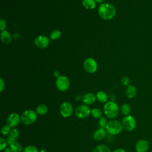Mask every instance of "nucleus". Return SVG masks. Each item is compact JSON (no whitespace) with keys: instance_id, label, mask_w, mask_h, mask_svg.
Listing matches in <instances>:
<instances>
[{"instance_id":"1","label":"nucleus","mask_w":152,"mask_h":152,"mask_svg":"<svg viewBox=\"0 0 152 152\" xmlns=\"http://www.w3.org/2000/svg\"><path fill=\"white\" fill-rule=\"evenodd\" d=\"M116 9L115 7L109 4H102L98 8L99 16L106 20L112 19L116 15Z\"/></svg>"},{"instance_id":"2","label":"nucleus","mask_w":152,"mask_h":152,"mask_svg":"<svg viewBox=\"0 0 152 152\" xmlns=\"http://www.w3.org/2000/svg\"><path fill=\"white\" fill-rule=\"evenodd\" d=\"M103 112L105 116L109 119H114L119 112V108L117 103L113 101L106 102L103 106Z\"/></svg>"},{"instance_id":"3","label":"nucleus","mask_w":152,"mask_h":152,"mask_svg":"<svg viewBox=\"0 0 152 152\" xmlns=\"http://www.w3.org/2000/svg\"><path fill=\"white\" fill-rule=\"evenodd\" d=\"M105 129L107 132L111 135H118L124 129L121 122L115 119H111L108 121Z\"/></svg>"},{"instance_id":"4","label":"nucleus","mask_w":152,"mask_h":152,"mask_svg":"<svg viewBox=\"0 0 152 152\" xmlns=\"http://www.w3.org/2000/svg\"><path fill=\"white\" fill-rule=\"evenodd\" d=\"M37 118L36 112L31 109L24 111L21 115V122L25 125H30L34 124Z\"/></svg>"},{"instance_id":"5","label":"nucleus","mask_w":152,"mask_h":152,"mask_svg":"<svg viewBox=\"0 0 152 152\" xmlns=\"http://www.w3.org/2000/svg\"><path fill=\"white\" fill-rule=\"evenodd\" d=\"M121 124L123 129L128 132L134 131L137 126V121L135 118L130 115L124 116L122 119Z\"/></svg>"},{"instance_id":"6","label":"nucleus","mask_w":152,"mask_h":152,"mask_svg":"<svg viewBox=\"0 0 152 152\" xmlns=\"http://www.w3.org/2000/svg\"><path fill=\"white\" fill-rule=\"evenodd\" d=\"M91 114V109L88 105L81 104L78 106L75 110V115L78 119H85Z\"/></svg>"},{"instance_id":"7","label":"nucleus","mask_w":152,"mask_h":152,"mask_svg":"<svg viewBox=\"0 0 152 152\" xmlns=\"http://www.w3.org/2000/svg\"><path fill=\"white\" fill-rule=\"evenodd\" d=\"M59 113L61 115L65 118L70 117L73 113V107L68 102H63L59 106Z\"/></svg>"},{"instance_id":"8","label":"nucleus","mask_w":152,"mask_h":152,"mask_svg":"<svg viewBox=\"0 0 152 152\" xmlns=\"http://www.w3.org/2000/svg\"><path fill=\"white\" fill-rule=\"evenodd\" d=\"M56 86L61 91H65L69 88V80L66 76H59L56 81Z\"/></svg>"},{"instance_id":"9","label":"nucleus","mask_w":152,"mask_h":152,"mask_svg":"<svg viewBox=\"0 0 152 152\" xmlns=\"http://www.w3.org/2000/svg\"><path fill=\"white\" fill-rule=\"evenodd\" d=\"M83 66L85 71L88 73H93L97 69L96 61L91 58H88L84 61Z\"/></svg>"},{"instance_id":"10","label":"nucleus","mask_w":152,"mask_h":152,"mask_svg":"<svg viewBox=\"0 0 152 152\" xmlns=\"http://www.w3.org/2000/svg\"><path fill=\"white\" fill-rule=\"evenodd\" d=\"M21 122V116L17 113L12 112L7 118V123L11 128H15Z\"/></svg>"},{"instance_id":"11","label":"nucleus","mask_w":152,"mask_h":152,"mask_svg":"<svg viewBox=\"0 0 152 152\" xmlns=\"http://www.w3.org/2000/svg\"><path fill=\"white\" fill-rule=\"evenodd\" d=\"M34 44L39 48H45L48 47L49 44V39L45 36L40 35L34 39Z\"/></svg>"},{"instance_id":"12","label":"nucleus","mask_w":152,"mask_h":152,"mask_svg":"<svg viewBox=\"0 0 152 152\" xmlns=\"http://www.w3.org/2000/svg\"><path fill=\"white\" fill-rule=\"evenodd\" d=\"M149 142L147 140L141 139L138 140L135 144L137 152H147L149 149Z\"/></svg>"},{"instance_id":"13","label":"nucleus","mask_w":152,"mask_h":152,"mask_svg":"<svg viewBox=\"0 0 152 152\" xmlns=\"http://www.w3.org/2000/svg\"><path fill=\"white\" fill-rule=\"evenodd\" d=\"M18 137H19L18 130L17 128H12L7 137V141L8 144L10 145L12 142L17 141Z\"/></svg>"},{"instance_id":"14","label":"nucleus","mask_w":152,"mask_h":152,"mask_svg":"<svg viewBox=\"0 0 152 152\" xmlns=\"http://www.w3.org/2000/svg\"><path fill=\"white\" fill-rule=\"evenodd\" d=\"M107 133V132L105 128H99L94 132L93 138L96 141L102 140L106 137Z\"/></svg>"},{"instance_id":"15","label":"nucleus","mask_w":152,"mask_h":152,"mask_svg":"<svg viewBox=\"0 0 152 152\" xmlns=\"http://www.w3.org/2000/svg\"><path fill=\"white\" fill-rule=\"evenodd\" d=\"M96 100V96L92 93H88L83 97V102L84 104L91 105L93 104Z\"/></svg>"},{"instance_id":"16","label":"nucleus","mask_w":152,"mask_h":152,"mask_svg":"<svg viewBox=\"0 0 152 152\" xmlns=\"http://www.w3.org/2000/svg\"><path fill=\"white\" fill-rule=\"evenodd\" d=\"M137 88L133 85H129L126 89L125 94L128 99H133L137 95Z\"/></svg>"},{"instance_id":"17","label":"nucleus","mask_w":152,"mask_h":152,"mask_svg":"<svg viewBox=\"0 0 152 152\" xmlns=\"http://www.w3.org/2000/svg\"><path fill=\"white\" fill-rule=\"evenodd\" d=\"M1 39L2 42L4 43L7 44V45L9 44L11 42V36L10 33L5 30L1 31Z\"/></svg>"},{"instance_id":"18","label":"nucleus","mask_w":152,"mask_h":152,"mask_svg":"<svg viewBox=\"0 0 152 152\" xmlns=\"http://www.w3.org/2000/svg\"><path fill=\"white\" fill-rule=\"evenodd\" d=\"M96 99L100 103H106L107 102L108 100V96L107 94L103 91H99L96 93Z\"/></svg>"},{"instance_id":"19","label":"nucleus","mask_w":152,"mask_h":152,"mask_svg":"<svg viewBox=\"0 0 152 152\" xmlns=\"http://www.w3.org/2000/svg\"><path fill=\"white\" fill-rule=\"evenodd\" d=\"M36 112L39 115H45L48 112V107L45 104H40L36 107Z\"/></svg>"},{"instance_id":"20","label":"nucleus","mask_w":152,"mask_h":152,"mask_svg":"<svg viewBox=\"0 0 152 152\" xmlns=\"http://www.w3.org/2000/svg\"><path fill=\"white\" fill-rule=\"evenodd\" d=\"M10 148L12 152H23L24 149L21 144L18 141H15L11 144L10 145Z\"/></svg>"},{"instance_id":"21","label":"nucleus","mask_w":152,"mask_h":152,"mask_svg":"<svg viewBox=\"0 0 152 152\" xmlns=\"http://www.w3.org/2000/svg\"><path fill=\"white\" fill-rule=\"evenodd\" d=\"M82 4L87 10L94 9L96 5L95 0H82Z\"/></svg>"},{"instance_id":"22","label":"nucleus","mask_w":152,"mask_h":152,"mask_svg":"<svg viewBox=\"0 0 152 152\" xmlns=\"http://www.w3.org/2000/svg\"><path fill=\"white\" fill-rule=\"evenodd\" d=\"M120 110H121V112L122 113V114L123 115H124L125 116L129 115L130 113H131V106L128 103H124L121 106Z\"/></svg>"},{"instance_id":"23","label":"nucleus","mask_w":152,"mask_h":152,"mask_svg":"<svg viewBox=\"0 0 152 152\" xmlns=\"http://www.w3.org/2000/svg\"><path fill=\"white\" fill-rule=\"evenodd\" d=\"M93 152H111V151L107 145L105 144H99L93 149Z\"/></svg>"},{"instance_id":"24","label":"nucleus","mask_w":152,"mask_h":152,"mask_svg":"<svg viewBox=\"0 0 152 152\" xmlns=\"http://www.w3.org/2000/svg\"><path fill=\"white\" fill-rule=\"evenodd\" d=\"M91 115L96 119H99L102 116V112L99 108H93L91 110Z\"/></svg>"},{"instance_id":"25","label":"nucleus","mask_w":152,"mask_h":152,"mask_svg":"<svg viewBox=\"0 0 152 152\" xmlns=\"http://www.w3.org/2000/svg\"><path fill=\"white\" fill-rule=\"evenodd\" d=\"M23 152H39L37 148L32 145H29L25 147L23 149Z\"/></svg>"},{"instance_id":"26","label":"nucleus","mask_w":152,"mask_h":152,"mask_svg":"<svg viewBox=\"0 0 152 152\" xmlns=\"http://www.w3.org/2000/svg\"><path fill=\"white\" fill-rule=\"evenodd\" d=\"M11 130V128L8 124L4 125L1 128V133L4 135H8Z\"/></svg>"},{"instance_id":"27","label":"nucleus","mask_w":152,"mask_h":152,"mask_svg":"<svg viewBox=\"0 0 152 152\" xmlns=\"http://www.w3.org/2000/svg\"><path fill=\"white\" fill-rule=\"evenodd\" d=\"M61 36V32L58 30H55L51 32L50 34V38L52 40H56L59 38Z\"/></svg>"},{"instance_id":"28","label":"nucleus","mask_w":152,"mask_h":152,"mask_svg":"<svg viewBox=\"0 0 152 152\" xmlns=\"http://www.w3.org/2000/svg\"><path fill=\"white\" fill-rule=\"evenodd\" d=\"M99 125L100 126V128H106V126L107 124V119L104 116H102L101 118H100L99 119Z\"/></svg>"},{"instance_id":"29","label":"nucleus","mask_w":152,"mask_h":152,"mask_svg":"<svg viewBox=\"0 0 152 152\" xmlns=\"http://www.w3.org/2000/svg\"><path fill=\"white\" fill-rule=\"evenodd\" d=\"M8 142L7 140L4 139L3 137H1L0 138V150L1 151H4L7 146Z\"/></svg>"},{"instance_id":"30","label":"nucleus","mask_w":152,"mask_h":152,"mask_svg":"<svg viewBox=\"0 0 152 152\" xmlns=\"http://www.w3.org/2000/svg\"><path fill=\"white\" fill-rule=\"evenodd\" d=\"M121 83L122 84L125 86H129V83H130V81L128 77H123L121 78Z\"/></svg>"},{"instance_id":"31","label":"nucleus","mask_w":152,"mask_h":152,"mask_svg":"<svg viewBox=\"0 0 152 152\" xmlns=\"http://www.w3.org/2000/svg\"><path fill=\"white\" fill-rule=\"evenodd\" d=\"M6 27V23L5 21L3 19L0 20V28L1 31H3L5 30Z\"/></svg>"},{"instance_id":"32","label":"nucleus","mask_w":152,"mask_h":152,"mask_svg":"<svg viewBox=\"0 0 152 152\" xmlns=\"http://www.w3.org/2000/svg\"><path fill=\"white\" fill-rule=\"evenodd\" d=\"M0 85H1L0 86V91L2 92L5 87V83H4V81L2 80V78L0 79Z\"/></svg>"},{"instance_id":"33","label":"nucleus","mask_w":152,"mask_h":152,"mask_svg":"<svg viewBox=\"0 0 152 152\" xmlns=\"http://www.w3.org/2000/svg\"><path fill=\"white\" fill-rule=\"evenodd\" d=\"M112 152H126V151L124 149V148H116L115 150H114Z\"/></svg>"},{"instance_id":"34","label":"nucleus","mask_w":152,"mask_h":152,"mask_svg":"<svg viewBox=\"0 0 152 152\" xmlns=\"http://www.w3.org/2000/svg\"><path fill=\"white\" fill-rule=\"evenodd\" d=\"M4 152H12V151L11 150L10 147H7L4 150Z\"/></svg>"},{"instance_id":"35","label":"nucleus","mask_w":152,"mask_h":152,"mask_svg":"<svg viewBox=\"0 0 152 152\" xmlns=\"http://www.w3.org/2000/svg\"><path fill=\"white\" fill-rule=\"evenodd\" d=\"M96 2H97L98 4H102L104 0H95Z\"/></svg>"},{"instance_id":"36","label":"nucleus","mask_w":152,"mask_h":152,"mask_svg":"<svg viewBox=\"0 0 152 152\" xmlns=\"http://www.w3.org/2000/svg\"><path fill=\"white\" fill-rule=\"evenodd\" d=\"M39 152H48L46 150H45V149H42V150H41Z\"/></svg>"}]
</instances>
